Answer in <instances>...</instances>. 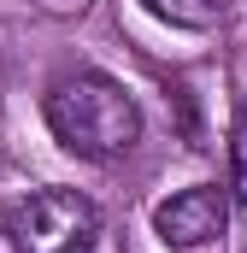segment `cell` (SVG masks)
Segmentation results:
<instances>
[{"instance_id": "obj_1", "label": "cell", "mask_w": 247, "mask_h": 253, "mask_svg": "<svg viewBox=\"0 0 247 253\" xmlns=\"http://www.w3.org/2000/svg\"><path fill=\"white\" fill-rule=\"evenodd\" d=\"M47 129L77 159H118L141 135V112L124 94V83L100 77V71H77L47 88Z\"/></svg>"}, {"instance_id": "obj_2", "label": "cell", "mask_w": 247, "mask_h": 253, "mask_svg": "<svg viewBox=\"0 0 247 253\" xmlns=\"http://www.w3.org/2000/svg\"><path fill=\"white\" fill-rule=\"evenodd\" d=\"M6 236L18 253H94L100 242V206L77 189H36L12 206Z\"/></svg>"}, {"instance_id": "obj_3", "label": "cell", "mask_w": 247, "mask_h": 253, "mask_svg": "<svg viewBox=\"0 0 247 253\" xmlns=\"http://www.w3.org/2000/svg\"><path fill=\"white\" fill-rule=\"evenodd\" d=\"M224 224H230V194L212 189V183H194V189L171 194V200H159V212H153L159 242L177 248V253H194V248L224 242Z\"/></svg>"}, {"instance_id": "obj_4", "label": "cell", "mask_w": 247, "mask_h": 253, "mask_svg": "<svg viewBox=\"0 0 247 253\" xmlns=\"http://www.w3.org/2000/svg\"><path fill=\"white\" fill-rule=\"evenodd\" d=\"M141 6L171 30H212L224 18V0H141Z\"/></svg>"}, {"instance_id": "obj_5", "label": "cell", "mask_w": 247, "mask_h": 253, "mask_svg": "<svg viewBox=\"0 0 247 253\" xmlns=\"http://www.w3.org/2000/svg\"><path fill=\"white\" fill-rule=\"evenodd\" d=\"M230 200L247 206V100L236 112V129H230Z\"/></svg>"}, {"instance_id": "obj_6", "label": "cell", "mask_w": 247, "mask_h": 253, "mask_svg": "<svg viewBox=\"0 0 247 253\" xmlns=\"http://www.w3.org/2000/svg\"><path fill=\"white\" fill-rule=\"evenodd\" d=\"M41 6H47V12H82L88 0H41Z\"/></svg>"}]
</instances>
